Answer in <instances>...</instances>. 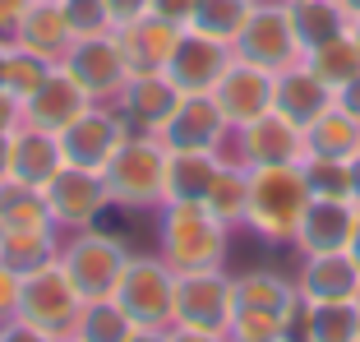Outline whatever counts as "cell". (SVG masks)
Listing matches in <instances>:
<instances>
[{
	"label": "cell",
	"instance_id": "7c38bea8",
	"mask_svg": "<svg viewBox=\"0 0 360 342\" xmlns=\"http://www.w3.org/2000/svg\"><path fill=\"white\" fill-rule=\"evenodd\" d=\"M129 139V125L120 120L116 107H106V102H93L79 120L60 129V153L70 167H88V171H102L111 162V153Z\"/></svg>",
	"mask_w": 360,
	"mask_h": 342
},
{
	"label": "cell",
	"instance_id": "8fae6325",
	"mask_svg": "<svg viewBox=\"0 0 360 342\" xmlns=\"http://www.w3.org/2000/svg\"><path fill=\"white\" fill-rule=\"evenodd\" d=\"M60 65L75 75V84L84 88L93 102H106V107H111V102L125 93V84H129V61H125V51H120L116 32L79 37Z\"/></svg>",
	"mask_w": 360,
	"mask_h": 342
},
{
	"label": "cell",
	"instance_id": "816d5d0a",
	"mask_svg": "<svg viewBox=\"0 0 360 342\" xmlns=\"http://www.w3.org/2000/svg\"><path fill=\"white\" fill-rule=\"evenodd\" d=\"M5 51H10V42H0V79H5Z\"/></svg>",
	"mask_w": 360,
	"mask_h": 342
},
{
	"label": "cell",
	"instance_id": "7dc6e473",
	"mask_svg": "<svg viewBox=\"0 0 360 342\" xmlns=\"http://www.w3.org/2000/svg\"><path fill=\"white\" fill-rule=\"evenodd\" d=\"M125 342H167V329H134Z\"/></svg>",
	"mask_w": 360,
	"mask_h": 342
},
{
	"label": "cell",
	"instance_id": "d6a6232c",
	"mask_svg": "<svg viewBox=\"0 0 360 342\" xmlns=\"http://www.w3.org/2000/svg\"><path fill=\"white\" fill-rule=\"evenodd\" d=\"M139 324L129 319L125 310L116 305V296H102V300H84V310L75 319V338L79 342H125Z\"/></svg>",
	"mask_w": 360,
	"mask_h": 342
},
{
	"label": "cell",
	"instance_id": "f5cc1de1",
	"mask_svg": "<svg viewBox=\"0 0 360 342\" xmlns=\"http://www.w3.org/2000/svg\"><path fill=\"white\" fill-rule=\"evenodd\" d=\"M351 37H356V46H360V19H351Z\"/></svg>",
	"mask_w": 360,
	"mask_h": 342
},
{
	"label": "cell",
	"instance_id": "52a82bcc",
	"mask_svg": "<svg viewBox=\"0 0 360 342\" xmlns=\"http://www.w3.org/2000/svg\"><path fill=\"white\" fill-rule=\"evenodd\" d=\"M79 310H84V296L75 291V282H70V273L60 268V259L46 268H37V273H23L19 282V310H14V319L32 324V329L51 333V338H60V333L75 329Z\"/></svg>",
	"mask_w": 360,
	"mask_h": 342
},
{
	"label": "cell",
	"instance_id": "ee69618b",
	"mask_svg": "<svg viewBox=\"0 0 360 342\" xmlns=\"http://www.w3.org/2000/svg\"><path fill=\"white\" fill-rule=\"evenodd\" d=\"M333 102H338V107H342V111H347V116H351V120H360V75H356V79H351V84H342V88H338V93H333Z\"/></svg>",
	"mask_w": 360,
	"mask_h": 342
},
{
	"label": "cell",
	"instance_id": "9a60e30c",
	"mask_svg": "<svg viewBox=\"0 0 360 342\" xmlns=\"http://www.w3.org/2000/svg\"><path fill=\"white\" fill-rule=\"evenodd\" d=\"M236 148H240V167H250V171L255 167H291V162L305 158V129H296L277 111H264L259 120L236 129Z\"/></svg>",
	"mask_w": 360,
	"mask_h": 342
},
{
	"label": "cell",
	"instance_id": "74e56055",
	"mask_svg": "<svg viewBox=\"0 0 360 342\" xmlns=\"http://www.w3.org/2000/svg\"><path fill=\"white\" fill-rule=\"evenodd\" d=\"M194 5H199V0H148V14H158V19L176 23V28H190Z\"/></svg>",
	"mask_w": 360,
	"mask_h": 342
},
{
	"label": "cell",
	"instance_id": "c3c4849f",
	"mask_svg": "<svg viewBox=\"0 0 360 342\" xmlns=\"http://www.w3.org/2000/svg\"><path fill=\"white\" fill-rule=\"evenodd\" d=\"M347 255H351V264L360 268V213H356V227H351V241H347Z\"/></svg>",
	"mask_w": 360,
	"mask_h": 342
},
{
	"label": "cell",
	"instance_id": "b9f144b4",
	"mask_svg": "<svg viewBox=\"0 0 360 342\" xmlns=\"http://www.w3.org/2000/svg\"><path fill=\"white\" fill-rule=\"evenodd\" d=\"M19 125H23V102L0 88V134H14Z\"/></svg>",
	"mask_w": 360,
	"mask_h": 342
},
{
	"label": "cell",
	"instance_id": "cb8c5ba5",
	"mask_svg": "<svg viewBox=\"0 0 360 342\" xmlns=\"http://www.w3.org/2000/svg\"><path fill=\"white\" fill-rule=\"evenodd\" d=\"M14 42L60 65L65 56H70V46H75V32H70V19H65V5H60V0H28Z\"/></svg>",
	"mask_w": 360,
	"mask_h": 342
},
{
	"label": "cell",
	"instance_id": "d590c367",
	"mask_svg": "<svg viewBox=\"0 0 360 342\" xmlns=\"http://www.w3.org/2000/svg\"><path fill=\"white\" fill-rule=\"evenodd\" d=\"M300 176H305L309 194L314 199H347L351 190V176H347V162H333V158H300Z\"/></svg>",
	"mask_w": 360,
	"mask_h": 342
},
{
	"label": "cell",
	"instance_id": "ba28073f",
	"mask_svg": "<svg viewBox=\"0 0 360 342\" xmlns=\"http://www.w3.org/2000/svg\"><path fill=\"white\" fill-rule=\"evenodd\" d=\"M231 56L259 65L268 75H277V70L300 61V42H296V32H291V14H286L282 0H255L240 37L231 42Z\"/></svg>",
	"mask_w": 360,
	"mask_h": 342
},
{
	"label": "cell",
	"instance_id": "7a4b0ae2",
	"mask_svg": "<svg viewBox=\"0 0 360 342\" xmlns=\"http://www.w3.org/2000/svg\"><path fill=\"white\" fill-rule=\"evenodd\" d=\"M309 185L300 176V162L291 167H255L250 171V203H245V227L264 246H291L300 227V213L309 208Z\"/></svg>",
	"mask_w": 360,
	"mask_h": 342
},
{
	"label": "cell",
	"instance_id": "30bf717a",
	"mask_svg": "<svg viewBox=\"0 0 360 342\" xmlns=\"http://www.w3.org/2000/svg\"><path fill=\"white\" fill-rule=\"evenodd\" d=\"M46 203H51V217H56V232L70 236V232H88L106 217L111 208V194H106L102 171H88V167H70L65 162L46 181Z\"/></svg>",
	"mask_w": 360,
	"mask_h": 342
},
{
	"label": "cell",
	"instance_id": "4dcf8cb0",
	"mask_svg": "<svg viewBox=\"0 0 360 342\" xmlns=\"http://www.w3.org/2000/svg\"><path fill=\"white\" fill-rule=\"evenodd\" d=\"M296 342H360L356 300H328V305H305Z\"/></svg>",
	"mask_w": 360,
	"mask_h": 342
},
{
	"label": "cell",
	"instance_id": "1f68e13d",
	"mask_svg": "<svg viewBox=\"0 0 360 342\" xmlns=\"http://www.w3.org/2000/svg\"><path fill=\"white\" fill-rule=\"evenodd\" d=\"M245 203H250V171L245 167H217L208 194H203V208H208L222 227L240 232L245 227Z\"/></svg>",
	"mask_w": 360,
	"mask_h": 342
},
{
	"label": "cell",
	"instance_id": "681fc988",
	"mask_svg": "<svg viewBox=\"0 0 360 342\" xmlns=\"http://www.w3.org/2000/svg\"><path fill=\"white\" fill-rule=\"evenodd\" d=\"M10 176V134H0V181Z\"/></svg>",
	"mask_w": 360,
	"mask_h": 342
},
{
	"label": "cell",
	"instance_id": "e0dca14e",
	"mask_svg": "<svg viewBox=\"0 0 360 342\" xmlns=\"http://www.w3.org/2000/svg\"><path fill=\"white\" fill-rule=\"evenodd\" d=\"M212 97H217L226 125L240 129V125H250V120H259L264 111H273V75L231 56V65H226V75L217 79Z\"/></svg>",
	"mask_w": 360,
	"mask_h": 342
},
{
	"label": "cell",
	"instance_id": "ffe728a7",
	"mask_svg": "<svg viewBox=\"0 0 360 342\" xmlns=\"http://www.w3.org/2000/svg\"><path fill=\"white\" fill-rule=\"evenodd\" d=\"M180 32L185 28L158 19V14H139V19L120 23L116 42H120V51H125V61H129V75H162L167 61H171V51H176V42H180Z\"/></svg>",
	"mask_w": 360,
	"mask_h": 342
},
{
	"label": "cell",
	"instance_id": "f907efd6",
	"mask_svg": "<svg viewBox=\"0 0 360 342\" xmlns=\"http://www.w3.org/2000/svg\"><path fill=\"white\" fill-rule=\"evenodd\" d=\"M342 10H347V19H360V0H338Z\"/></svg>",
	"mask_w": 360,
	"mask_h": 342
},
{
	"label": "cell",
	"instance_id": "83f0119b",
	"mask_svg": "<svg viewBox=\"0 0 360 342\" xmlns=\"http://www.w3.org/2000/svg\"><path fill=\"white\" fill-rule=\"evenodd\" d=\"M217 167H222L217 153H171L167 158V203H203Z\"/></svg>",
	"mask_w": 360,
	"mask_h": 342
},
{
	"label": "cell",
	"instance_id": "9c48e42d",
	"mask_svg": "<svg viewBox=\"0 0 360 342\" xmlns=\"http://www.w3.org/2000/svg\"><path fill=\"white\" fill-rule=\"evenodd\" d=\"M171 324L203 329V333H226V324H231V273L226 268H190V273H176Z\"/></svg>",
	"mask_w": 360,
	"mask_h": 342
},
{
	"label": "cell",
	"instance_id": "484cf974",
	"mask_svg": "<svg viewBox=\"0 0 360 342\" xmlns=\"http://www.w3.org/2000/svg\"><path fill=\"white\" fill-rule=\"evenodd\" d=\"M282 5H286V14H291V32H296L300 51L351 32V19H347V10H342L338 0H282Z\"/></svg>",
	"mask_w": 360,
	"mask_h": 342
},
{
	"label": "cell",
	"instance_id": "e575fe53",
	"mask_svg": "<svg viewBox=\"0 0 360 342\" xmlns=\"http://www.w3.org/2000/svg\"><path fill=\"white\" fill-rule=\"evenodd\" d=\"M56 70V61H46V56L28 51V46L10 42V51H5V79H0V88L10 97H19V102H28L37 88L46 84V75Z\"/></svg>",
	"mask_w": 360,
	"mask_h": 342
},
{
	"label": "cell",
	"instance_id": "6da1fadb",
	"mask_svg": "<svg viewBox=\"0 0 360 342\" xmlns=\"http://www.w3.org/2000/svg\"><path fill=\"white\" fill-rule=\"evenodd\" d=\"M305 300L296 296V282L277 268H245L231 273V342H296Z\"/></svg>",
	"mask_w": 360,
	"mask_h": 342
},
{
	"label": "cell",
	"instance_id": "ab89813d",
	"mask_svg": "<svg viewBox=\"0 0 360 342\" xmlns=\"http://www.w3.org/2000/svg\"><path fill=\"white\" fill-rule=\"evenodd\" d=\"M23 10H28V0H0V42H14L19 37Z\"/></svg>",
	"mask_w": 360,
	"mask_h": 342
},
{
	"label": "cell",
	"instance_id": "f35d334b",
	"mask_svg": "<svg viewBox=\"0 0 360 342\" xmlns=\"http://www.w3.org/2000/svg\"><path fill=\"white\" fill-rule=\"evenodd\" d=\"M19 273H14V268H5L0 264V324L5 319H14V310H19Z\"/></svg>",
	"mask_w": 360,
	"mask_h": 342
},
{
	"label": "cell",
	"instance_id": "bcb514c9",
	"mask_svg": "<svg viewBox=\"0 0 360 342\" xmlns=\"http://www.w3.org/2000/svg\"><path fill=\"white\" fill-rule=\"evenodd\" d=\"M347 176H351V190H347V199L356 203V213H360V153L347 162Z\"/></svg>",
	"mask_w": 360,
	"mask_h": 342
},
{
	"label": "cell",
	"instance_id": "8992f818",
	"mask_svg": "<svg viewBox=\"0 0 360 342\" xmlns=\"http://www.w3.org/2000/svg\"><path fill=\"white\" fill-rule=\"evenodd\" d=\"M116 305L139 324V329H171V296H176V268L153 250H129L116 282Z\"/></svg>",
	"mask_w": 360,
	"mask_h": 342
},
{
	"label": "cell",
	"instance_id": "d6986e66",
	"mask_svg": "<svg viewBox=\"0 0 360 342\" xmlns=\"http://www.w3.org/2000/svg\"><path fill=\"white\" fill-rule=\"evenodd\" d=\"M351 227H356V203L351 199H309V208L300 213L296 236H291V250H296V259L347 250Z\"/></svg>",
	"mask_w": 360,
	"mask_h": 342
},
{
	"label": "cell",
	"instance_id": "2e32d148",
	"mask_svg": "<svg viewBox=\"0 0 360 342\" xmlns=\"http://www.w3.org/2000/svg\"><path fill=\"white\" fill-rule=\"evenodd\" d=\"M296 296L305 305H328V300H360V268L347 250L333 255H300V268L291 273Z\"/></svg>",
	"mask_w": 360,
	"mask_h": 342
},
{
	"label": "cell",
	"instance_id": "7bdbcfd3",
	"mask_svg": "<svg viewBox=\"0 0 360 342\" xmlns=\"http://www.w3.org/2000/svg\"><path fill=\"white\" fill-rule=\"evenodd\" d=\"M106 5V14H111V23H129V19H139V14H148V0H102Z\"/></svg>",
	"mask_w": 360,
	"mask_h": 342
},
{
	"label": "cell",
	"instance_id": "5bb4252c",
	"mask_svg": "<svg viewBox=\"0 0 360 342\" xmlns=\"http://www.w3.org/2000/svg\"><path fill=\"white\" fill-rule=\"evenodd\" d=\"M226 65H231V46L217 42V37H203V32L185 28L162 75H167L180 93H212L217 79L226 75Z\"/></svg>",
	"mask_w": 360,
	"mask_h": 342
},
{
	"label": "cell",
	"instance_id": "60d3db41",
	"mask_svg": "<svg viewBox=\"0 0 360 342\" xmlns=\"http://www.w3.org/2000/svg\"><path fill=\"white\" fill-rule=\"evenodd\" d=\"M0 342H56V338L42 329H32V324H23V319H5L0 324Z\"/></svg>",
	"mask_w": 360,
	"mask_h": 342
},
{
	"label": "cell",
	"instance_id": "8d00e7d4",
	"mask_svg": "<svg viewBox=\"0 0 360 342\" xmlns=\"http://www.w3.org/2000/svg\"><path fill=\"white\" fill-rule=\"evenodd\" d=\"M60 5H65V19H70L75 42L79 37H97V32H116V23H111L102 0H60Z\"/></svg>",
	"mask_w": 360,
	"mask_h": 342
},
{
	"label": "cell",
	"instance_id": "836d02e7",
	"mask_svg": "<svg viewBox=\"0 0 360 342\" xmlns=\"http://www.w3.org/2000/svg\"><path fill=\"white\" fill-rule=\"evenodd\" d=\"M250 10H255V0H199V5H194L190 28L203 32V37H217V42L231 46L236 37H240Z\"/></svg>",
	"mask_w": 360,
	"mask_h": 342
},
{
	"label": "cell",
	"instance_id": "5b68a950",
	"mask_svg": "<svg viewBox=\"0 0 360 342\" xmlns=\"http://www.w3.org/2000/svg\"><path fill=\"white\" fill-rule=\"evenodd\" d=\"M129 259L125 236L116 232H102V227H88V232H70L60 241V268L70 273L75 291L84 300H102L116 291L120 282V268Z\"/></svg>",
	"mask_w": 360,
	"mask_h": 342
},
{
	"label": "cell",
	"instance_id": "7402d4cb",
	"mask_svg": "<svg viewBox=\"0 0 360 342\" xmlns=\"http://www.w3.org/2000/svg\"><path fill=\"white\" fill-rule=\"evenodd\" d=\"M60 167H65V153H60V134L56 129H42V125H32V120H23L10 134V176L14 181L46 190V181Z\"/></svg>",
	"mask_w": 360,
	"mask_h": 342
},
{
	"label": "cell",
	"instance_id": "db71d44e",
	"mask_svg": "<svg viewBox=\"0 0 360 342\" xmlns=\"http://www.w3.org/2000/svg\"><path fill=\"white\" fill-rule=\"evenodd\" d=\"M56 342H79V338H75V333H60V338H56Z\"/></svg>",
	"mask_w": 360,
	"mask_h": 342
},
{
	"label": "cell",
	"instance_id": "603a6c76",
	"mask_svg": "<svg viewBox=\"0 0 360 342\" xmlns=\"http://www.w3.org/2000/svg\"><path fill=\"white\" fill-rule=\"evenodd\" d=\"M88 107H93V97L75 84V75H70L65 65H56L51 75H46V84L23 102V120H32V125L60 134V129L70 125V120H79Z\"/></svg>",
	"mask_w": 360,
	"mask_h": 342
},
{
	"label": "cell",
	"instance_id": "f1b7e54d",
	"mask_svg": "<svg viewBox=\"0 0 360 342\" xmlns=\"http://www.w3.org/2000/svg\"><path fill=\"white\" fill-rule=\"evenodd\" d=\"M300 65L338 93L342 84H351V79L360 75V46H356L351 32H342L333 42H319V46H309V51H300Z\"/></svg>",
	"mask_w": 360,
	"mask_h": 342
},
{
	"label": "cell",
	"instance_id": "d4e9b609",
	"mask_svg": "<svg viewBox=\"0 0 360 342\" xmlns=\"http://www.w3.org/2000/svg\"><path fill=\"white\" fill-rule=\"evenodd\" d=\"M0 232H56L46 190L5 176L0 181Z\"/></svg>",
	"mask_w": 360,
	"mask_h": 342
},
{
	"label": "cell",
	"instance_id": "f546056e",
	"mask_svg": "<svg viewBox=\"0 0 360 342\" xmlns=\"http://www.w3.org/2000/svg\"><path fill=\"white\" fill-rule=\"evenodd\" d=\"M60 232H0V264L14 273H37V268L60 259Z\"/></svg>",
	"mask_w": 360,
	"mask_h": 342
},
{
	"label": "cell",
	"instance_id": "277c9868",
	"mask_svg": "<svg viewBox=\"0 0 360 342\" xmlns=\"http://www.w3.org/2000/svg\"><path fill=\"white\" fill-rule=\"evenodd\" d=\"M153 217H158V255L176 273H190V268H226L231 227H222L203 203H162Z\"/></svg>",
	"mask_w": 360,
	"mask_h": 342
},
{
	"label": "cell",
	"instance_id": "f6af8a7d",
	"mask_svg": "<svg viewBox=\"0 0 360 342\" xmlns=\"http://www.w3.org/2000/svg\"><path fill=\"white\" fill-rule=\"evenodd\" d=\"M167 342H231L226 333H203V329H185V324H171Z\"/></svg>",
	"mask_w": 360,
	"mask_h": 342
},
{
	"label": "cell",
	"instance_id": "ac0fdd59",
	"mask_svg": "<svg viewBox=\"0 0 360 342\" xmlns=\"http://www.w3.org/2000/svg\"><path fill=\"white\" fill-rule=\"evenodd\" d=\"M180 88L167 75H129L125 93L111 102L120 111V120L129 125V134H158L167 125V116L176 111Z\"/></svg>",
	"mask_w": 360,
	"mask_h": 342
},
{
	"label": "cell",
	"instance_id": "4316f807",
	"mask_svg": "<svg viewBox=\"0 0 360 342\" xmlns=\"http://www.w3.org/2000/svg\"><path fill=\"white\" fill-rule=\"evenodd\" d=\"M305 153H309V158L351 162L360 153V120H351L347 111L333 102L314 125H305Z\"/></svg>",
	"mask_w": 360,
	"mask_h": 342
},
{
	"label": "cell",
	"instance_id": "4fadbf2b",
	"mask_svg": "<svg viewBox=\"0 0 360 342\" xmlns=\"http://www.w3.org/2000/svg\"><path fill=\"white\" fill-rule=\"evenodd\" d=\"M226 129L231 125H226V116H222L212 93H180L176 111L158 129V139L167 144V153H217Z\"/></svg>",
	"mask_w": 360,
	"mask_h": 342
},
{
	"label": "cell",
	"instance_id": "3957f363",
	"mask_svg": "<svg viewBox=\"0 0 360 342\" xmlns=\"http://www.w3.org/2000/svg\"><path fill=\"white\" fill-rule=\"evenodd\" d=\"M167 144L158 134H129L102 167L111 208L120 213H158L167 203Z\"/></svg>",
	"mask_w": 360,
	"mask_h": 342
},
{
	"label": "cell",
	"instance_id": "11a10c76",
	"mask_svg": "<svg viewBox=\"0 0 360 342\" xmlns=\"http://www.w3.org/2000/svg\"><path fill=\"white\" fill-rule=\"evenodd\" d=\"M356 319H360V300H356Z\"/></svg>",
	"mask_w": 360,
	"mask_h": 342
},
{
	"label": "cell",
	"instance_id": "44dd1931",
	"mask_svg": "<svg viewBox=\"0 0 360 342\" xmlns=\"http://www.w3.org/2000/svg\"><path fill=\"white\" fill-rule=\"evenodd\" d=\"M328 107H333V88L323 84V79H314L300 61L273 75V111L282 120H291L296 129L314 125Z\"/></svg>",
	"mask_w": 360,
	"mask_h": 342
}]
</instances>
